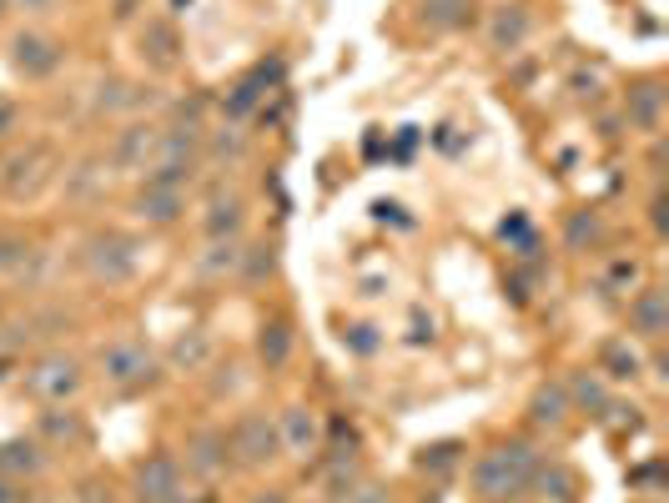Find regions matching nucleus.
<instances>
[{"mask_svg": "<svg viewBox=\"0 0 669 503\" xmlns=\"http://www.w3.org/2000/svg\"><path fill=\"white\" fill-rule=\"evenodd\" d=\"M227 469V433L222 428H202V433L187 438V473L197 479H217Z\"/></svg>", "mask_w": 669, "mask_h": 503, "instance_id": "obj_12", "label": "nucleus"}, {"mask_svg": "<svg viewBox=\"0 0 669 503\" xmlns=\"http://www.w3.org/2000/svg\"><path fill=\"white\" fill-rule=\"evenodd\" d=\"M45 469V453L41 443H31V438H6L0 443V479H35V473Z\"/></svg>", "mask_w": 669, "mask_h": 503, "instance_id": "obj_15", "label": "nucleus"}, {"mask_svg": "<svg viewBox=\"0 0 669 503\" xmlns=\"http://www.w3.org/2000/svg\"><path fill=\"white\" fill-rule=\"evenodd\" d=\"M459 453H463V443H453V438H449V443H433V449H423V459H418V463L439 473V469H453V463H459Z\"/></svg>", "mask_w": 669, "mask_h": 503, "instance_id": "obj_27", "label": "nucleus"}, {"mask_svg": "<svg viewBox=\"0 0 669 503\" xmlns=\"http://www.w3.org/2000/svg\"><path fill=\"white\" fill-rule=\"evenodd\" d=\"M0 503H21V493H16L11 479H0Z\"/></svg>", "mask_w": 669, "mask_h": 503, "instance_id": "obj_36", "label": "nucleus"}, {"mask_svg": "<svg viewBox=\"0 0 669 503\" xmlns=\"http://www.w3.org/2000/svg\"><path fill=\"white\" fill-rule=\"evenodd\" d=\"M142 45L152 51L156 66H172V61H176V31L166 21H146L142 25Z\"/></svg>", "mask_w": 669, "mask_h": 503, "instance_id": "obj_24", "label": "nucleus"}, {"mask_svg": "<svg viewBox=\"0 0 669 503\" xmlns=\"http://www.w3.org/2000/svg\"><path fill=\"white\" fill-rule=\"evenodd\" d=\"M659 111H665V91L659 86L629 91V121H635L639 132H659Z\"/></svg>", "mask_w": 669, "mask_h": 503, "instance_id": "obj_22", "label": "nucleus"}, {"mask_svg": "<svg viewBox=\"0 0 669 503\" xmlns=\"http://www.w3.org/2000/svg\"><path fill=\"white\" fill-rule=\"evenodd\" d=\"M569 413H574V403H569V393H564V383H544L534 393V423L538 428H564Z\"/></svg>", "mask_w": 669, "mask_h": 503, "instance_id": "obj_20", "label": "nucleus"}, {"mask_svg": "<svg viewBox=\"0 0 669 503\" xmlns=\"http://www.w3.org/2000/svg\"><path fill=\"white\" fill-rule=\"evenodd\" d=\"M253 503H287V499H282V493H277V489H267V493H257Z\"/></svg>", "mask_w": 669, "mask_h": 503, "instance_id": "obj_37", "label": "nucleus"}, {"mask_svg": "<svg viewBox=\"0 0 669 503\" xmlns=\"http://www.w3.org/2000/svg\"><path fill=\"white\" fill-rule=\"evenodd\" d=\"M241 222H247V202L237 197V192H212L207 202V217H202V232H207L212 242H227L241 232Z\"/></svg>", "mask_w": 669, "mask_h": 503, "instance_id": "obj_13", "label": "nucleus"}, {"mask_svg": "<svg viewBox=\"0 0 669 503\" xmlns=\"http://www.w3.org/2000/svg\"><path fill=\"white\" fill-rule=\"evenodd\" d=\"M101 372H106V383H116V388H146L156 378V358L146 352V342L121 338L101 352Z\"/></svg>", "mask_w": 669, "mask_h": 503, "instance_id": "obj_5", "label": "nucleus"}, {"mask_svg": "<svg viewBox=\"0 0 669 503\" xmlns=\"http://www.w3.org/2000/svg\"><path fill=\"white\" fill-rule=\"evenodd\" d=\"M629 328H635V338L645 342H659L669 332V292L665 287H645V292L629 302Z\"/></svg>", "mask_w": 669, "mask_h": 503, "instance_id": "obj_10", "label": "nucleus"}, {"mask_svg": "<svg viewBox=\"0 0 669 503\" xmlns=\"http://www.w3.org/2000/svg\"><path fill=\"white\" fill-rule=\"evenodd\" d=\"M16 6H21V11H45L51 0H16Z\"/></svg>", "mask_w": 669, "mask_h": 503, "instance_id": "obj_38", "label": "nucleus"}, {"mask_svg": "<svg viewBox=\"0 0 669 503\" xmlns=\"http://www.w3.org/2000/svg\"><path fill=\"white\" fill-rule=\"evenodd\" d=\"M282 453V438H277V418L267 413H241L227 433V459L237 469H267V463Z\"/></svg>", "mask_w": 669, "mask_h": 503, "instance_id": "obj_2", "label": "nucleus"}, {"mask_svg": "<svg viewBox=\"0 0 669 503\" xmlns=\"http://www.w3.org/2000/svg\"><path fill=\"white\" fill-rule=\"evenodd\" d=\"M41 423H45V433H51V438H81L76 413H66V418H61V413H45Z\"/></svg>", "mask_w": 669, "mask_h": 503, "instance_id": "obj_33", "label": "nucleus"}, {"mask_svg": "<svg viewBox=\"0 0 669 503\" xmlns=\"http://www.w3.org/2000/svg\"><path fill=\"white\" fill-rule=\"evenodd\" d=\"M308 503H322V499H308Z\"/></svg>", "mask_w": 669, "mask_h": 503, "instance_id": "obj_39", "label": "nucleus"}, {"mask_svg": "<svg viewBox=\"0 0 669 503\" xmlns=\"http://www.w3.org/2000/svg\"><path fill=\"white\" fill-rule=\"evenodd\" d=\"M599 237V217L594 212H579V217L569 222V247H584V242Z\"/></svg>", "mask_w": 669, "mask_h": 503, "instance_id": "obj_31", "label": "nucleus"}, {"mask_svg": "<svg viewBox=\"0 0 669 503\" xmlns=\"http://www.w3.org/2000/svg\"><path fill=\"white\" fill-rule=\"evenodd\" d=\"M564 393H569V403L574 408H589V413H604L609 408V388H604V372L599 368H584V372H574L569 383H564Z\"/></svg>", "mask_w": 669, "mask_h": 503, "instance_id": "obj_18", "label": "nucleus"}, {"mask_svg": "<svg viewBox=\"0 0 669 503\" xmlns=\"http://www.w3.org/2000/svg\"><path fill=\"white\" fill-rule=\"evenodd\" d=\"M25 257H31V242H25V237H0V273L25 267Z\"/></svg>", "mask_w": 669, "mask_h": 503, "instance_id": "obj_29", "label": "nucleus"}, {"mask_svg": "<svg viewBox=\"0 0 669 503\" xmlns=\"http://www.w3.org/2000/svg\"><path fill=\"white\" fill-rule=\"evenodd\" d=\"M11 61H16V71H21L25 81H45V76L61 71L66 51H61V41H51V35H41V31H21L11 41Z\"/></svg>", "mask_w": 669, "mask_h": 503, "instance_id": "obj_7", "label": "nucleus"}, {"mask_svg": "<svg viewBox=\"0 0 669 503\" xmlns=\"http://www.w3.org/2000/svg\"><path fill=\"white\" fill-rule=\"evenodd\" d=\"M635 283H639V263H635V257H615V263L604 267V277H599L604 292H629Z\"/></svg>", "mask_w": 669, "mask_h": 503, "instance_id": "obj_26", "label": "nucleus"}, {"mask_svg": "<svg viewBox=\"0 0 669 503\" xmlns=\"http://www.w3.org/2000/svg\"><path fill=\"white\" fill-rule=\"evenodd\" d=\"M247 152V146L237 142V136H217V156H241Z\"/></svg>", "mask_w": 669, "mask_h": 503, "instance_id": "obj_35", "label": "nucleus"}, {"mask_svg": "<svg viewBox=\"0 0 669 503\" xmlns=\"http://www.w3.org/2000/svg\"><path fill=\"white\" fill-rule=\"evenodd\" d=\"M277 81H282V61H263V66H257L253 76H247V81H241V86L227 96V116H231V121L253 116V106L267 96V86H277Z\"/></svg>", "mask_w": 669, "mask_h": 503, "instance_id": "obj_14", "label": "nucleus"}, {"mask_svg": "<svg viewBox=\"0 0 669 503\" xmlns=\"http://www.w3.org/2000/svg\"><path fill=\"white\" fill-rule=\"evenodd\" d=\"M182 212H187V192H182V186L146 182L142 197H136V217H142L146 227H172Z\"/></svg>", "mask_w": 669, "mask_h": 503, "instance_id": "obj_9", "label": "nucleus"}, {"mask_svg": "<svg viewBox=\"0 0 669 503\" xmlns=\"http://www.w3.org/2000/svg\"><path fill=\"white\" fill-rule=\"evenodd\" d=\"M136 499L142 503H182V463L172 453H146L136 463Z\"/></svg>", "mask_w": 669, "mask_h": 503, "instance_id": "obj_6", "label": "nucleus"}, {"mask_svg": "<svg viewBox=\"0 0 669 503\" xmlns=\"http://www.w3.org/2000/svg\"><path fill=\"white\" fill-rule=\"evenodd\" d=\"M156 142H162V132H156V126H126V132L116 136V152H111V162H116V166H146L156 156Z\"/></svg>", "mask_w": 669, "mask_h": 503, "instance_id": "obj_16", "label": "nucleus"}, {"mask_svg": "<svg viewBox=\"0 0 669 503\" xmlns=\"http://www.w3.org/2000/svg\"><path fill=\"white\" fill-rule=\"evenodd\" d=\"M348 348L358 352V358H373V352H378V328H368V322L348 328Z\"/></svg>", "mask_w": 669, "mask_h": 503, "instance_id": "obj_30", "label": "nucleus"}, {"mask_svg": "<svg viewBox=\"0 0 669 503\" xmlns=\"http://www.w3.org/2000/svg\"><path fill=\"white\" fill-rule=\"evenodd\" d=\"M0 11H6V0H0Z\"/></svg>", "mask_w": 669, "mask_h": 503, "instance_id": "obj_40", "label": "nucleus"}, {"mask_svg": "<svg viewBox=\"0 0 669 503\" xmlns=\"http://www.w3.org/2000/svg\"><path fill=\"white\" fill-rule=\"evenodd\" d=\"M348 503H393V499H388V489H378V483H358Z\"/></svg>", "mask_w": 669, "mask_h": 503, "instance_id": "obj_34", "label": "nucleus"}, {"mask_svg": "<svg viewBox=\"0 0 669 503\" xmlns=\"http://www.w3.org/2000/svg\"><path fill=\"white\" fill-rule=\"evenodd\" d=\"M599 372H609V378H635V372H639V352L625 348V342H604V368Z\"/></svg>", "mask_w": 669, "mask_h": 503, "instance_id": "obj_25", "label": "nucleus"}, {"mask_svg": "<svg viewBox=\"0 0 669 503\" xmlns=\"http://www.w3.org/2000/svg\"><path fill=\"white\" fill-rule=\"evenodd\" d=\"M257 358H263L267 368H282V362L292 358V328H287V318L263 322V332H257Z\"/></svg>", "mask_w": 669, "mask_h": 503, "instance_id": "obj_19", "label": "nucleus"}, {"mask_svg": "<svg viewBox=\"0 0 669 503\" xmlns=\"http://www.w3.org/2000/svg\"><path fill=\"white\" fill-rule=\"evenodd\" d=\"M241 263H247V283H263V277H272V267H277V257H272V247H253V252H241Z\"/></svg>", "mask_w": 669, "mask_h": 503, "instance_id": "obj_28", "label": "nucleus"}, {"mask_svg": "<svg viewBox=\"0 0 669 503\" xmlns=\"http://www.w3.org/2000/svg\"><path fill=\"white\" fill-rule=\"evenodd\" d=\"M534 469H538V449L524 443V438H514V443H498V449H488L473 463V489H478L483 503L518 499L534 483Z\"/></svg>", "mask_w": 669, "mask_h": 503, "instance_id": "obj_1", "label": "nucleus"}, {"mask_svg": "<svg viewBox=\"0 0 669 503\" xmlns=\"http://www.w3.org/2000/svg\"><path fill=\"white\" fill-rule=\"evenodd\" d=\"M528 489H538L544 499H569V493H574V473L564 469V463H544V459H538L534 483H528Z\"/></svg>", "mask_w": 669, "mask_h": 503, "instance_id": "obj_23", "label": "nucleus"}, {"mask_svg": "<svg viewBox=\"0 0 669 503\" xmlns=\"http://www.w3.org/2000/svg\"><path fill=\"white\" fill-rule=\"evenodd\" d=\"M86 267L101 277V283H126V277H136V267H142V242L126 237V232H101V237H91V247H86Z\"/></svg>", "mask_w": 669, "mask_h": 503, "instance_id": "obj_4", "label": "nucleus"}, {"mask_svg": "<svg viewBox=\"0 0 669 503\" xmlns=\"http://www.w3.org/2000/svg\"><path fill=\"white\" fill-rule=\"evenodd\" d=\"M277 438H282V453H318V443H322V428H318V413L312 408H302V403H292V408H282L277 413Z\"/></svg>", "mask_w": 669, "mask_h": 503, "instance_id": "obj_8", "label": "nucleus"}, {"mask_svg": "<svg viewBox=\"0 0 669 503\" xmlns=\"http://www.w3.org/2000/svg\"><path fill=\"white\" fill-rule=\"evenodd\" d=\"M197 273H202V277H231V273H241V247H237V237L212 242V247L202 252Z\"/></svg>", "mask_w": 669, "mask_h": 503, "instance_id": "obj_21", "label": "nucleus"}, {"mask_svg": "<svg viewBox=\"0 0 669 503\" xmlns=\"http://www.w3.org/2000/svg\"><path fill=\"white\" fill-rule=\"evenodd\" d=\"M418 16L433 31H463L473 21V0H418Z\"/></svg>", "mask_w": 669, "mask_h": 503, "instance_id": "obj_17", "label": "nucleus"}, {"mask_svg": "<svg viewBox=\"0 0 669 503\" xmlns=\"http://www.w3.org/2000/svg\"><path fill=\"white\" fill-rule=\"evenodd\" d=\"M81 383H86V372H81V362L71 358V352H45V358H35L31 368H25V388L51 408L71 403V398L81 393Z\"/></svg>", "mask_w": 669, "mask_h": 503, "instance_id": "obj_3", "label": "nucleus"}, {"mask_svg": "<svg viewBox=\"0 0 669 503\" xmlns=\"http://www.w3.org/2000/svg\"><path fill=\"white\" fill-rule=\"evenodd\" d=\"M528 31H534V16H528V6H498L494 16H488V51H518V45L528 41Z\"/></svg>", "mask_w": 669, "mask_h": 503, "instance_id": "obj_11", "label": "nucleus"}, {"mask_svg": "<svg viewBox=\"0 0 669 503\" xmlns=\"http://www.w3.org/2000/svg\"><path fill=\"white\" fill-rule=\"evenodd\" d=\"M176 362H187V368H197L202 358H207V338H202V332H192V338H182L176 342V352H172Z\"/></svg>", "mask_w": 669, "mask_h": 503, "instance_id": "obj_32", "label": "nucleus"}]
</instances>
